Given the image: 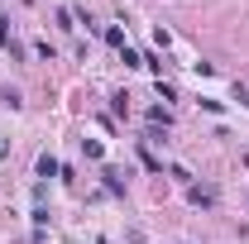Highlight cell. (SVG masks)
Segmentation results:
<instances>
[{"label":"cell","instance_id":"obj_1","mask_svg":"<svg viewBox=\"0 0 249 244\" xmlns=\"http://www.w3.org/2000/svg\"><path fill=\"white\" fill-rule=\"evenodd\" d=\"M187 201H192V206H216V192H211V187L187 182Z\"/></svg>","mask_w":249,"mask_h":244},{"label":"cell","instance_id":"obj_3","mask_svg":"<svg viewBox=\"0 0 249 244\" xmlns=\"http://www.w3.org/2000/svg\"><path fill=\"white\" fill-rule=\"evenodd\" d=\"M101 177H106V192H110V196H124V182H120L124 173H120V168H106Z\"/></svg>","mask_w":249,"mask_h":244},{"label":"cell","instance_id":"obj_2","mask_svg":"<svg viewBox=\"0 0 249 244\" xmlns=\"http://www.w3.org/2000/svg\"><path fill=\"white\" fill-rule=\"evenodd\" d=\"M38 177H43V182H48V177H62V163L53 158V153H43V158H38Z\"/></svg>","mask_w":249,"mask_h":244},{"label":"cell","instance_id":"obj_8","mask_svg":"<svg viewBox=\"0 0 249 244\" xmlns=\"http://www.w3.org/2000/svg\"><path fill=\"white\" fill-rule=\"evenodd\" d=\"M120 62H124V67H144V58H139L134 48H120Z\"/></svg>","mask_w":249,"mask_h":244},{"label":"cell","instance_id":"obj_5","mask_svg":"<svg viewBox=\"0 0 249 244\" xmlns=\"http://www.w3.org/2000/svg\"><path fill=\"white\" fill-rule=\"evenodd\" d=\"M106 43H110V48H129V43H124V29H120V24H110V29H106Z\"/></svg>","mask_w":249,"mask_h":244},{"label":"cell","instance_id":"obj_6","mask_svg":"<svg viewBox=\"0 0 249 244\" xmlns=\"http://www.w3.org/2000/svg\"><path fill=\"white\" fill-rule=\"evenodd\" d=\"M149 124H163V129H168V124H173V115H168L163 105H154V110H149Z\"/></svg>","mask_w":249,"mask_h":244},{"label":"cell","instance_id":"obj_7","mask_svg":"<svg viewBox=\"0 0 249 244\" xmlns=\"http://www.w3.org/2000/svg\"><path fill=\"white\" fill-rule=\"evenodd\" d=\"M15 48V38H10V24H5V15H0V53H10Z\"/></svg>","mask_w":249,"mask_h":244},{"label":"cell","instance_id":"obj_4","mask_svg":"<svg viewBox=\"0 0 249 244\" xmlns=\"http://www.w3.org/2000/svg\"><path fill=\"white\" fill-rule=\"evenodd\" d=\"M82 153H87L91 163H101V158H106V144H101V139H82Z\"/></svg>","mask_w":249,"mask_h":244}]
</instances>
